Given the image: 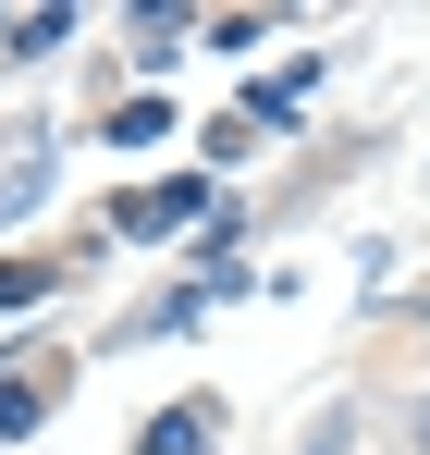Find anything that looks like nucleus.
I'll use <instances>...</instances> for the list:
<instances>
[{
    "label": "nucleus",
    "mask_w": 430,
    "mask_h": 455,
    "mask_svg": "<svg viewBox=\"0 0 430 455\" xmlns=\"http://www.w3.org/2000/svg\"><path fill=\"white\" fill-rule=\"evenodd\" d=\"M172 222H197V185H136L111 210V234H172Z\"/></svg>",
    "instance_id": "1"
},
{
    "label": "nucleus",
    "mask_w": 430,
    "mask_h": 455,
    "mask_svg": "<svg viewBox=\"0 0 430 455\" xmlns=\"http://www.w3.org/2000/svg\"><path fill=\"white\" fill-rule=\"evenodd\" d=\"M74 37V12H12V25H0V62H37V50H62Z\"/></svg>",
    "instance_id": "2"
},
{
    "label": "nucleus",
    "mask_w": 430,
    "mask_h": 455,
    "mask_svg": "<svg viewBox=\"0 0 430 455\" xmlns=\"http://www.w3.org/2000/svg\"><path fill=\"white\" fill-rule=\"evenodd\" d=\"M197 431H210V406H172V419H147V455H197Z\"/></svg>",
    "instance_id": "3"
},
{
    "label": "nucleus",
    "mask_w": 430,
    "mask_h": 455,
    "mask_svg": "<svg viewBox=\"0 0 430 455\" xmlns=\"http://www.w3.org/2000/svg\"><path fill=\"white\" fill-rule=\"evenodd\" d=\"M160 124H172V111H160V99H123V111H111V148H147V136H160Z\"/></svg>",
    "instance_id": "4"
},
{
    "label": "nucleus",
    "mask_w": 430,
    "mask_h": 455,
    "mask_svg": "<svg viewBox=\"0 0 430 455\" xmlns=\"http://www.w3.org/2000/svg\"><path fill=\"white\" fill-rule=\"evenodd\" d=\"M25 296H50V271H37V259H12V271H0V307H25Z\"/></svg>",
    "instance_id": "5"
}]
</instances>
